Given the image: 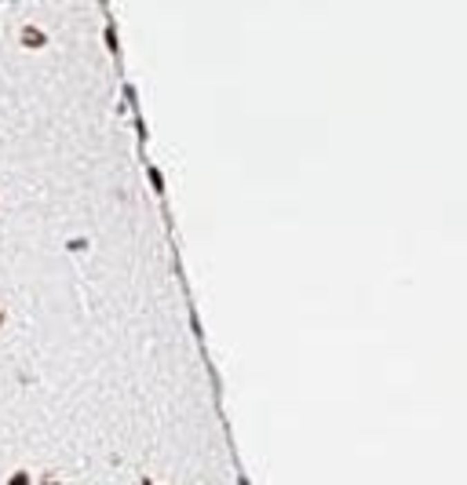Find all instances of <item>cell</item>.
<instances>
[{
    "mask_svg": "<svg viewBox=\"0 0 467 485\" xmlns=\"http://www.w3.org/2000/svg\"><path fill=\"white\" fill-rule=\"evenodd\" d=\"M8 485H30V475H26V471H15V475H11V482Z\"/></svg>",
    "mask_w": 467,
    "mask_h": 485,
    "instance_id": "cell-2",
    "label": "cell"
},
{
    "mask_svg": "<svg viewBox=\"0 0 467 485\" xmlns=\"http://www.w3.org/2000/svg\"><path fill=\"white\" fill-rule=\"evenodd\" d=\"M0 325H4V310H0Z\"/></svg>",
    "mask_w": 467,
    "mask_h": 485,
    "instance_id": "cell-3",
    "label": "cell"
},
{
    "mask_svg": "<svg viewBox=\"0 0 467 485\" xmlns=\"http://www.w3.org/2000/svg\"><path fill=\"white\" fill-rule=\"evenodd\" d=\"M22 41L30 44V48H41V44H44V37L37 33V30H22Z\"/></svg>",
    "mask_w": 467,
    "mask_h": 485,
    "instance_id": "cell-1",
    "label": "cell"
},
{
    "mask_svg": "<svg viewBox=\"0 0 467 485\" xmlns=\"http://www.w3.org/2000/svg\"><path fill=\"white\" fill-rule=\"evenodd\" d=\"M142 485H153V482H142Z\"/></svg>",
    "mask_w": 467,
    "mask_h": 485,
    "instance_id": "cell-4",
    "label": "cell"
}]
</instances>
